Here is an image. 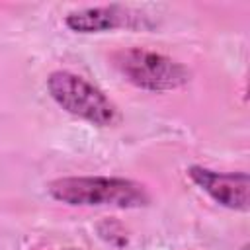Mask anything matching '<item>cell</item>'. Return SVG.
<instances>
[{"mask_svg": "<svg viewBox=\"0 0 250 250\" xmlns=\"http://www.w3.org/2000/svg\"><path fill=\"white\" fill-rule=\"evenodd\" d=\"M53 199L72 207H115L139 209L150 203L146 188L127 178L70 176L53 180L47 186Z\"/></svg>", "mask_w": 250, "mask_h": 250, "instance_id": "1", "label": "cell"}, {"mask_svg": "<svg viewBox=\"0 0 250 250\" xmlns=\"http://www.w3.org/2000/svg\"><path fill=\"white\" fill-rule=\"evenodd\" d=\"M111 62L127 82L141 90L168 92L189 82L188 66L143 47L119 49L111 53Z\"/></svg>", "mask_w": 250, "mask_h": 250, "instance_id": "2", "label": "cell"}, {"mask_svg": "<svg viewBox=\"0 0 250 250\" xmlns=\"http://www.w3.org/2000/svg\"><path fill=\"white\" fill-rule=\"evenodd\" d=\"M47 90L51 98L68 113L98 125L109 127L119 119V111L115 104L92 82L86 78L68 72L55 70L47 78Z\"/></svg>", "mask_w": 250, "mask_h": 250, "instance_id": "3", "label": "cell"}, {"mask_svg": "<svg viewBox=\"0 0 250 250\" xmlns=\"http://www.w3.org/2000/svg\"><path fill=\"white\" fill-rule=\"evenodd\" d=\"M188 176L215 203L242 213L250 209V178L246 172H217L203 166H189Z\"/></svg>", "mask_w": 250, "mask_h": 250, "instance_id": "4", "label": "cell"}, {"mask_svg": "<svg viewBox=\"0 0 250 250\" xmlns=\"http://www.w3.org/2000/svg\"><path fill=\"white\" fill-rule=\"evenodd\" d=\"M64 21L68 29L76 33H102V31L119 29V27L135 29V27L146 25V18L141 12L125 8V6H117V4L70 12Z\"/></svg>", "mask_w": 250, "mask_h": 250, "instance_id": "5", "label": "cell"}, {"mask_svg": "<svg viewBox=\"0 0 250 250\" xmlns=\"http://www.w3.org/2000/svg\"><path fill=\"white\" fill-rule=\"evenodd\" d=\"M66 250H80V248H66Z\"/></svg>", "mask_w": 250, "mask_h": 250, "instance_id": "6", "label": "cell"}]
</instances>
